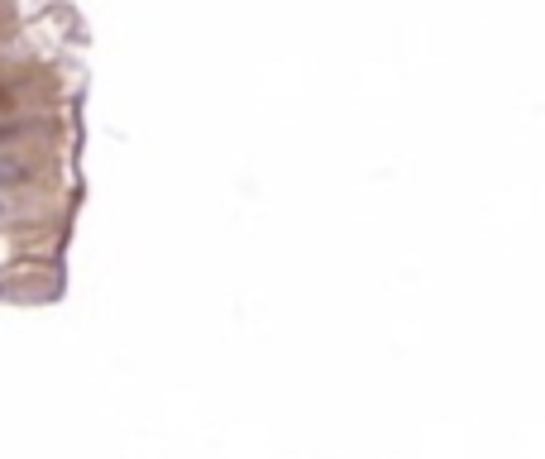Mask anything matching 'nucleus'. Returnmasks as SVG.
Returning <instances> with one entry per match:
<instances>
[{"mask_svg": "<svg viewBox=\"0 0 545 459\" xmlns=\"http://www.w3.org/2000/svg\"><path fill=\"white\" fill-rule=\"evenodd\" d=\"M20 177H24L20 163H15L10 153H0V187H5V182H20Z\"/></svg>", "mask_w": 545, "mask_h": 459, "instance_id": "obj_1", "label": "nucleus"}]
</instances>
